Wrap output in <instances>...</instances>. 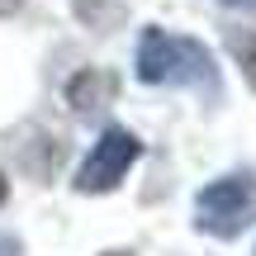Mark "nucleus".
<instances>
[{
    "label": "nucleus",
    "instance_id": "obj_1",
    "mask_svg": "<svg viewBox=\"0 0 256 256\" xmlns=\"http://www.w3.org/2000/svg\"><path fill=\"white\" fill-rule=\"evenodd\" d=\"M138 81L142 86H180V90L204 95L209 104L223 100V81H218V62L200 38H180L166 28H142L138 38Z\"/></svg>",
    "mask_w": 256,
    "mask_h": 256
},
{
    "label": "nucleus",
    "instance_id": "obj_2",
    "mask_svg": "<svg viewBox=\"0 0 256 256\" xmlns=\"http://www.w3.org/2000/svg\"><path fill=\"white\" fill-rule=\"evenodd\" d=\"M256 218V180L252 176H218L200 190L194 200V228L209 238H242Z\"/></svg>",
    "mask_w": 256,
    "mask_h": 256
},
{
    "label": "nucleus",
    "instance_id": "obj_3",
    "mask_svg": "<svg viewBox=\"0 0 256 256\" xmlns=\"http://www.w3.org/2000/svg\"><path fill=\"white\" fill-rule=\"evenodd\" d=\"M142 156V142H138L128 128H104L100 142L90 147V156H86L81 166H76V190L81 194H110L114 185L128 176V166Z\"/></svg>",
    "mask_w": 256,
    "mask_h": 256
},
{
    "label": "nucleus",
    "instance_id": "obj_4",
    "mask_svg": "<svg viewBox=\"0 0 256 256\" xmlns=\"http://www.w3.org/2000/svg\"><path fill=\"white\" fill-rule=\"evenodd\" d=\"M114 90H119V81H114L110 72H76L72 76V86H66V100L76 104L81 114H95V110H104V104L114 100Z\"/></svg>",
    "mask_w": 256,
    "mask_h": 256
},
{
    "label": "nucleus",
    "instance_id": "obj_5",
    "mask_svg": "<svg viewBox=\"0 0 256 256\" xmlns=\"http://www.w3.org/2000/svg\"><path fill=\"white\" fill-rule=\"evenodd\" d=\"M228 48H232V57H238L242 76H247V86L256 90V28H242V34H232V38H228Z\"/></svg>",
    "mask_w": 256,
    "mask_h": 256
},
{
    "label": "nucleus",
    "instance_id": "obj_6",
    "mask_svg": "<svg viewBox=\"0 0 256 256\" xmlns=\"http://www.w3.org/2000/svg\"><path fill=\"white\" fill-rule=\"evenodd\" d=\"M0 256H24V247H19L14 232H0Z\"/></svg>",
    "mask_w": 256,
    "mask_h": 256
},
{
    "label": "nucleus",
    "instance_id": "obj_7",
    "mask_svg": "<svg viewBox=\"0 0 256 256\" xmlns=\"http://www.w3.org/2000/svg\"><path fill=\"white\" fill-rule=\"evenodd\" d=\"M218 5H228V10H256V0H218Z\"/></svg>",
    "mask_w": 256,
    "mask_h": 256
},
{
    "label": "nucleus",
    "instance_id": "obj_8",
    "mask_svg": "<svg viewBox=\"0 0 256 256\" xmlns=\"http://www.w3.org/2000/svg\"><path fill=\"white\" fill-rule=\"evenodd\" d=\"M19 5H24V0H0V14H14Z\"/></svg>",
    "mask_w": 256,
    "mask_h": 256
},
{
    "label": "nucleus",
    "instance_id": "obj_9",
    "mask_svg": "<svg viewBox=\"0 0 256 256\" xmlns=\"http://www.w3.org/2000/svg\"><path fill=\"white\" fill-rule=\"evenodd\" d=\"M5 194H10V185H5V176H0V204H5Z\"/></svg>",
    "mask_w": 256,
    "mask_h": 256
},
{
    "label": "nucleus",
    "instance_id": "obj_10",
    "mask_svg": "<svg viewBox=\"0 0 256 256\" xmlns=\"http://www.w3.org/2000/svg\"><path fill=\"white\" fill-rule=\"evenodd\" d=\"M104 256H128V252H104Z\"/></svg>",
    "mask_w": 256,
    "mask_h": 256
}]
</instances>
